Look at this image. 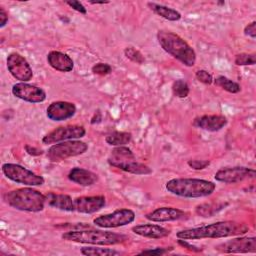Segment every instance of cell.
I'll list each match as a JSON object with an SVG mask.
<instances>
[{"label":"cell","instance_id":"cb8c5ba5","mask_svg":"<svg viewBox=\"0 0 256 256\" xmlns=\"http://www.w3.org/2000/svg\"><path fill=\"white\" fill-rule=\"evenodd\" d=\"M131 139H132L131 133L125 132V131H114L105 137L106 143L115 147L125 146L131 141Z\"/></svg>","mask_w":256,"mask_h":256},{"label":"cell","instance_id":"4fadbf2b","mask_svg":"<svg viewBox=\"0 0 256 256\" xmlns=\"http://www.w3.org/2000/svg\"><path fill=\"white\" fill-rule=\"evenodd\" d=\"M223 253H255L256 238L255 237H237L223 242L215 247Z\"/></svg>","mask_w":256,"mask_h":256},{"label":"cell","instance_id":"d4e9b609","mask_svg":"<svg viewBox=\"0 0 256 256\" xmlns=\"http://www.w3.org/2000/svg\"><path fill=\"white\" fill-rule=\"evenodd\" d=\"M227 203H204L196 206L195 212L201 217H211L222 210Z\"/></svg>","mask_w":256,"mask_h":256},{"label":"cell","instance_id":"603a6c76","mask_svg":"<svg viewBox=\"0 0 256 256\" xmlns=\"http://www.w3.org/2000/svg\"><path fill=\"white\" fill-rule=\"evenodd\" d=\"M147 5L155 14L168 21H178L181 19V13L173 8L154 2H149Z\"/></svg>","mask_w":256,"mask_h":256},{"label":"cell","instance_id":"ba28073f","mask_svg":"<svg viewBox=\"0 0 256 256\" xmlns=\"http://www.w3.org/2000/svg\"><path fill=\"white\" fill-rule=\"evenodd\" d=\"M135 213L131 209L122 208L113 211L112 213L100 215L93 219V224L100 228H117L128 225L135 220Z\"/></svg>","mask_w":256,"mask_h":256},{"label":"cell","instance_id":"74e56055","mask_svg":"<svg viewBox=\"0 0 256 256\" xmlns=\"http://www.w3.org/2000/svg\"><path fill=\"white\" fill-rule=\"evenodd\" d=\"M178 244H179V245H181L182 247H184V248H186V249H188V250L192 251V252H200V251H202V249H201V248H198L197 246L190 244L189 242H187V240L179 239V240H178Z\"/></svg>","mask_w":256,"mask_h":256},{"label":"cell","instance_id":"f1b7e54d","mask_svg":"<svg viewBox=\"0 0 256 256\" xmlns=\"http://www.w3.org/2000/svg\"><path fill=\"white\" fill-rule=\"evenodd\" d=\"M109 158L115 159V160H123V159L135 158V155L130 148L126 146H117L111 151V155L109 156Z\"/></svg>","mask_w":256,"mask_h":256},{"label":"cell","instance_id":"44dd1931","mask_svg":"<svg viewBox=\"0 0 256 256\" xmlns=\"http://www.w3.org/2000/svg\"><path fill=\"white\" fill-rule=\"evenodd\" d=\"M68 179L81 186H91L98 180V176L87 169L74 167L68 173Z\"/></svg>","mask_w":256,"mask_h":256},{"label":"cell","instance_id":"2e32d148","mask_svg":"<svg viewBox=\"0 0 256 256\" xmlns=\"http://www.w3.org/2000/svg\"><path fill=\"white\" fill-rule=\"evenodd\" d=\"M186 215H187L186 212L178 208L159 207L147 213L145 215V218L152 222H170V221L183 219L186 217Z\"/></svg>","mask_w":256,"mask_h":256},{"label":"cell","instance_id":"1f68e13d","mask_svg":"<svg viewBox=\"0 0 256 256\" xmlns=\"http://www.w3.org/2000/svg\"><path fill=\"white\" fill-rule=\"evenodd\" d=\"M91 70H92L93 74L100 75V76H105V75H108V74L111 73L112 67L108 63L98 62V63H96L92 66Z\"/></svg>","mask_w":256,"mask_h":256},{"label":"cell","instance_id":"7a4b0ae2","mask_svg":"<svg viewBox=\"0 0 256 256\" xmlns=\"http://www.w3.org/2000/svg\"><path fill=\"white\" fill-rule=\"evenodd\" d=\"M166 190L183 198H202L211 195L216 184L212 181L198 178H173L166 182Z\"/></svg>","mask_w":256,"mask_h":256},{"label":"cell","instance_id":"ab89813d","mask_svg":"<svg viewBox=\"0 0 256 256\" xmlns=\"http://www.w3.org/2000/svg\"><path fill=\"white\" fill-rule=\"evenodd\" d=\"M25 150L31 156H39V155H41L43 153V151L41 149H38L36 147H32L30 145H26L25 146Z\"/></svg>","mask_w":256,"mask_h":256},{"label":"cell","instance_id":"ffe728a7","mask_svg":"<svg viewBox=\"0 0 256 256\" xmlns=\"http://www.w3.org/2000/svg\"><path fill=\"white\" fill-rule=\"evenodd\" d=\"M131 230L136 235L152 239H161L170 234V230L157 224H139L133 226Z\"/></svg>","mask_w":256,"mask_h":256},{"label":"cell","instance_id":"3957f363","mask_svg":"<svg viewBox=\"0 0 256 256\" xmlns=\"http://www.w3.org/2000/svg\"><path fill=\"white\" fill-rule=\"evenodd\" d=\"M157 40L161 48L175 59L180 61L187 67H192L196 62V53L194 49L178 34L159 30L157 32Z\"/></svg>","mask_w":256,"mask_h":256},{"label":"cell","instance_id":"5bb4252c","mask_svg":"<svg viewBox=\"0 0 256 256\" xmlns=\"http://www.w3.org/2000/svg\"><path fill=\"white\" fill-rule=\"evenodd\" d=\"M76 113V106L68 101H54L46 109V116L52 121H64L73 117Z\"/></svg>","mask_w":256,"mask_h":256},{"label":"cell","instance_id":"277c9868","mask_svg":"<svg viewBox=\"0 0 256 256\" xmlns=\"http://www.w3.org/2000/svg\"><path fill=\"white\" fill-rule=\"evenodd\" d=\"M4 199L14 209L33 213L42 211L46 203L45 195L31 187L11 190L5 194Z\"/></svg>","mask_w":256,"mask_h":256},{"label":"cell","instance_id":"8992f818","mask_svg":"<svg viewBox=\"0 0 256 256\" xmlns=\"http://www.w3.org/2000/svg\"><path fill=\"white\" fill-rule=\"evenodd\" d=\"M88 150V145L80 140H67L52 144L47 151V158L52 162H60L70 157L84 154Z\"/></svg>","mask_w":256,"mask_h":256},{"label":"cell","instance_id":"4316f807","mask_svg":"<svg viewBox=\"0 0 256 256\" xmlns=\"http://www.w3.org/2000/svg\"><path fill=\"white\" fill-rule=\"evenodd\" d=\"M80 252L85 256H115L121 254V252L111 248L99 247H82Z\"/></svg>","mask_w":256,"mask_h":256},{"label":"cell","instance_id":"f546056e","mask_svg":"<svg viewBox=\"0 0 256 256\" xmlns=\"http://www.w3.org/2000/svg\"><path fill=\"white\" fill-rule=\"evenodd\" d=\"M234 62L238 66L254 65L256 63V54L255 53H239L235 56Z\"/></svg>","mask_w":256,"mask_h":256},{"label":"cell","instance_id":"d6986e66","mask_svg":"<svg viewBox=\"0 0 256 256\" xmlns=\"http://www.w3.org/2000/svg\"><path fill=\"white\" fill-rule=\"evenodd\" d=\"M47 62L53 69L60 72H70L74 68L72 58L60 51H50L47 54Z\"/></svg>","mask_w":256,"mask_h":256},{"label":"cell","instance_id":"836d02e7","mask_svg":"<svg viewBox=\"0 0 256 256\" xmlns=\"http://www.w3.org/2000/svg\"><path fill=\"white\" fill-rule=\"evenodd\" d=\"M188 166L194 170H202L205 169L207 166L210 165V161L209 160H188L187 162Z\"/></svg>","mask_w":256,"mask_h":256},{"label":"cell","instance_id":"7c38bea8","mask_svg":"<svg viewBox=\"0 0 256 256\" xmlns=\"http://www.w3.org/2000/svg\"><path fill=\"white\" fill-rule=\"evenodd\" d=\"M11 91L15 97L29 103H41L46 99V92L42 88L26 82L14 84Z\"/></svg>","mask_w":256,"mask_h":256},{"label":"cell","instance_id":"9c48e42d","mask_svg":"<svg viewBox=\"0 0 256 256\" xmlns=\"http://www.w3.org/2000/svg\"><path fill=\"white\" fill-rule=\"evenodd\" d=\"M86 134V130L81 125H67V126H59L49 133H47L43 138V144H55L62 141L67 140H75L84 137Z\"/></svg>","mask_w":256,"mask_h":256},{"label":"cell","instance_id":"9a60e30c","mask_svg":"<svg viewBox=\"0 0 256 256\" xmlns=\"http://www.w3.org/2000/svg\"><path fill=\"white\" fill-rule=\"evenodd\" d=\"M106 204V199L102 195L82 196L73 200L74 211L83 214H92L101 210Z\"/></svg>","mask_w":256,"mask_h":256},{"label":"cell","instance_id":"6da1fadb","mask_svg":"<svg viewBox=\"0 0 256 256\" xmlns=\"http://www.w3.org/2000/svg\"><path fill=\"white\" fill-rule=\"evenodd\" d=\"M249 230L244 223L236 221H219L195 228H188L176 233L178 239L199 240L204 238H226L245 234Z\"/></svg>","mask_w":256,"mask_h":256},{"label":"cell","instance_id":"60d3db41","mask_svg":"<svg viewBox=\"0 0 256 256\" xmlns=\"http://www.w3.org/2000/svg\"><path fill=\"white\" fill-rule=\"evenodd\" d=\"M90 4H108L109 1H89Z\"/></svg>","mask_w":256,"mask_h":256},{"label":"cell","instance_id":"83f0119b","mask_svg":"<svg viewBox=\"0 0 256 256\" xmlns=\"http://www.w3.org/2000/svg\"><path fill=\"white\" fill-rule=\"evenodd\" d=\"M172 92L178 98H186L189 95L190 89L188 83L183 79L175 80L172 84Z\"/></svg>","mask_w":256,"mask_h":256},{"label":"cell","instance_id":"5b68a950","mask_svg":"<svg viewBox=\"0 0 256 256\" xmlns=\"http://www.w3.org/2000/svg\"><path fill=\"white\" fill-rule=\"evenodd\" d=\"M62 239L70 242L82 243V244H91V245H116L125 242L128 240V237L123 234L114 233L104 230H70L62 234Z\"/></svg>","mask_w":256,"mask_h":256},{"label":"cell","instance_id":"30bf717a","mask_svg":"<svg viewBox=\"0 0 256 256\" xmlns=\"http://www.w3.org/2000/svg\"><path fill=\"white\" fill-rule=\"evenodd\" d=\"M9 73L20 82H27L33 77V70L24 56L17 52H12L6 59Z\"/></svg>","mask_w":256,"mask_h":256},{"label":"cell","instance_id":"f35d334b","mask_svg":"<svg viewBox=\"0 0 256 256\" xmlns=\"http://www.w3.org/2000/svg\"><path fill=\"white\" fill-rule=\"evenodd\" d=\"M9 20L8 13L4 10L3 7H0V28H3Z\"/></svg>","mask_w":256,"mask_h":256},{"label":"cell","instance_id":"8d00e7d4","mask_svg":"<svg viewBox=\"0 0 256 256\" xmlns=\"http://www.w3.org/2000/svg\"><path fill=\"white\" fill-rule=\"evenodd\" d=\"M244 34L253 39L256 37V21H252L251 23H249L248 25L245 26Z\"/></svg>","mask_w":256,"mask_h":256},{"label":"cell","instance_id":"7402d4cb","mask_svg":"<svg viewBox=\"0 0 256 256\" xmlns=\"http://www.w3.org/2000/svg\"><path fill=\"white\" fill-rule=\"evenodd\" d=\"M46 197V203L53 208L71 212L74 211L73 206V200L69 195L66 194H56L53 192H49L45 194Z\"/></svg>","mask_w":256,"mask_h":256},{"label":"cell","instance_id":"e0dca14e","mask_svg":"<svg viewBox=\"0 0 256 256\" xmlns=\"http://www.w3.org/2000/svg\"><path fill=\"white\" fill-rule=\"evenodd\" d=\"M108 164L112 167L118 168L122 171L136 174V175H147L152 173V169L140 162H137L135 158H129V159H123V160H115L108 157L107 160Z\"/></svg>","mask_w":256,"mask_h":256},{"label":"cell","instance_id":"52a82bcc","mask_svg":"<svg viewBox=\"0 0 256 256\" xmlns=\"http://www.w3.org/2000/svg\"><path fill=\"white\" fill-rule=\"evenodd\" d=\"M2 173L9 180L26 186H41L45 180L33 171L14 163H4L1 167Z\"/></svg>","mask_w":256,"mask_h":256},{"label":"cell","instance_id":"d590c367","mask_svg":"<svg viewBox=\"0 0 256 256\" xmlns=\"http://www.w3.org/2000/svg\"><path fill=\"white\" fill-rule=\"evenodd\" d=\"M170 250H172V247H169V249H168V248H161V247H158V248H155V249H146V250L141 251L140 253H141V254H156V255H163V254L168 253Z\"/></svg>","mask_w":256,"mask_h":256},{"label":"cell","instance_id":"ac0fdd59","mask_svg":"<svg viewBox=\"0 0 256 256\" xmlns=\"http://www.w3.org/2000/svg\"><path fill=\"white\" fill-rule=\"evenodd\" d=\"M227 124V119L223 115L212 114V115H202L196 117L192 125L196 128L209 131V132H216L224 128Z\"/></svg>","mask_w":256,"mask_h":256},{"label":"cell","instance_id":"484cf974","mask_svg":"<svg viewBox=\"0 0 256 256\" xmlns=\"http://www.w3.org/2000/svg\"><path fill=\"white\" fill-rule=\"evenodd\" d=\"M213 82L216 86H219L220 88H222L223 90H225L229 93L235 94V93L240 92V90H241V87L237 82H235L225 76H218L217 78L213 79Z\"/></svg>","mask_w":256,"mask_h":256},{"label":"cell","instance_id":"e575fe53","mask_svg":"<svg viewBox=\"0 0 256 256\" xmlns=\"http://www.w3.org/2000/svg\"><path fill=\"white\" fill-rule=\"evenodd\" d=\"M65 3L70 7L72 8L73 10L81 13V14H86L87 13V9L85 8V6L79 2V1H76V0H72V1H65Z\"/></svg>","mask_w":256,"mask_h":256},{"label":"cell","instance_id":"4dcf8cb0","mask_svg":"<svg viewBox=\"0 0 256 256\" xmlns=\"http://www.w3.org/2000/svg\"><path fill=\"white\" fill-rule=\"evenodd\" d=\"M124 55L130 61H132L136 64H139V65L143 64L144 61H145V58H144L143 54L139 50L135 49L134 47H126L124 49Z\"/></svg>","mask_w":256,"mask_h":256},{"label":"cell","instance_id":"8fae6325","mask_svg":"<svg viewBox=\"0 0 256 256\" xmlns=\"http://www.w3.org/2000/svg\"><path fill=\"white\" fill-rule=\"evenodd\" d=\"M255 176V169L243 166H235L220 168L219 170L216 171L214 178L218 182H222L225 184H233L241 182L246 179H254Z\"/></svg>","mask_w":256,"mask_h":256},{"label":"cell","instance_id":"d6a6232c","mask_svg":"<svg viewBox=\"0 0 256 256\" xmlns=\"http://www.w3.org/2000/svg\"><path fill=\"white\" fill-rule=\"evenodd\" d=\"M195 77H196V79H197L199 82H201V83H203V84L210 85V84L213 83V77H212V75H211L208 71H206V70H204V69L197 70L196 73H195Z\"/></svg>","mask_w":256,"mask_h":256}]
</instances>
